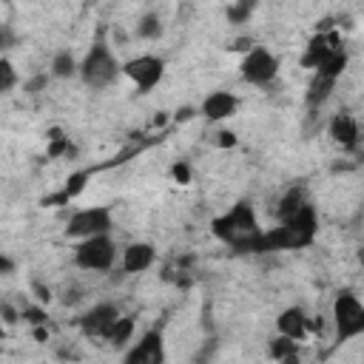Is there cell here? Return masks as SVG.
Here are the masks:
<instances>
[{
    "label": "cell",
    "instance_id": "1",
    "mask_svg": "<svg viewBox=\"0 0 364 364\" xmlns=\"http://www.w3.org/2000/svg\"><path fill=\"white\" fill-rule=\"evenodd\" d=\"M210 230L219 242L230 245L233 250H242V253H250V247L256 245V239L262 236V228H259V219H256V210L250 202H236L228 213L216 216L210 222Z\"/></svg>",
    "mask_w": 364,
    "mask_h": 364
},
{
    "label": "cell",
    "instance_id": "2",
    "mask_svg": "<svg viewBox=\"0 0 364 364\" xmlns=\"http://www.w3.org/2000/svg\"><path fill=\"white\" fill-rule=\"evenodd\" d=\"M122 74V63L117 60V54L108 48V43L102 40V31L97 34V40L91 43L88 54L80 63V77L88 88H108L111 82H117V77Z\"/></svg>",
    "mask_w": 364,
    "mask_h": 364
},
{
    "label": "cell",
    "instance_id": "3",
    "mask_svg": "<svg viewBox=\"0 0 364 364\" xmlns=\"http://www.w3.org/2000/svg\"><path fill=\"white\" fill-rule=\"evenodd\" d=\"M333 330L336 341L344 344L364 333V304L353 290H338L333 299Z\"/></svg>",
    "mask_w": 364,
    "mask_h": 364
},
{
    "label": "cell",
    "instance_id": "4",
    "mask_svg": "<svg viewBox=\"0 0 364 364\" xmlns=\"http://www.w3.org/2000/svg\"><path fill=\"white\" fill-rule=\"evenodd\" d=\"M114 262H117V245H114L111 233L82 239V242H77V247H74V264L82 267V270L105 273V270L114 267Z\"/></svg>",
    "mask_w": 364,
    "mask_h": 364
},
{
    "label": "cell",
    "instance_id": "5",
    "mask_svg": "<svg viewBox=\"0 0 364 364\" xmlns=\"http://www.w3.org/2000/svg\"><path fill=\"white\" fill-rule=\"evenodd\" d=\"M111 228H114L111 210H108L105 205H94V208L77 210V213L68 219L65 236L82 242V239H91V236H105V233H111Z\"/></svg>",
    "mask_w": 364,
    "mask_h": 364
},
{
    "label": "cell",
    "instance_id": "6",
    "mask_svg": "<svg viewBox=\"0 0 364 364\" xmlns=\"http://www.w3.org/2000/svg\"><path fill=\"white\" fill-rule=\"evenodd\" d=\"M239 74H242V80L250 82V85H267V82H273L276 74H279V60H276L267 48L253 46L250 51H245V57H242V63H239Z\"/></svg>",
    "mask_w": 364,
    "mask_h": 364
},
{
    "label": "cell",
    "instance_id": "7",
    "mask_svg": "<svg viewBox=\"0 0 364 364\" xmlns=\"http://www.w3.org/2000/svg\"><path fill=\"white\" fill-rule=\"evenodd\" d=\"M122 74L139 88V94H148L159 85V80L165 74V63L154 54H139V57L122 63Z\"/></svg>",
    "mask_w": 364,
    "mask_h": 364
},
{
    "label": "cell",
    "instance_id": "8",
    "mask_svg": "<svg viewBox=\"0 0 364 364\" xmlns=\"http://www.w3.org/2000/svg\"><path fill=\"white\" fill-rule=\"evenodd\" d=\"M117 321H119L117 304L102 301V304H94L91 310H85V313L80 316V330H82L85 336H91V338H108Z\"/></svg>",
    "mask_w": 364,
    "mask_h": 364
},
{
    "label": "cell",
    "instance_id": "9",
    "mask_svg": "<svg viewBox=\"0 0 364 364\" xmlns=\"http://www.w3.org/2000/svg\"><path fill=\"white\" fill-rule=\"evenodd\" d=\"M122 364H165V338L162 330H148L125 353Z\"/></svg>",
    "mask_w": 364,
    "mask_h": 364
},
{
    "label": "cell",
    "instance_id": "10",
    "mask_svg": "<svg viewBox=\"0 0 364 364\" xmlns=\"http://www.w3.org/2000/svg\"><path fill=\"white\" fill-rule=\"evenodd\" d=\"M154 259H156V250L151 242H131L122 250V270L125 273H142L154 264Z\"/></svg>",
    "mask_w": 364,
    "mask_h": 364
},
{
    "label": "cell",
    "instance_id": "11",
    "mask_svg": "<svg viewBox=\"0 0 364 364\" xmlns=\"http://www.w3.org/2000/svg\"><path fill=\"white\" fill-rule=\"evenodd\" d=\"M236 105H239V100H236L230 91H213V94L205 97V102H202V114H205V119L219 122V119L233 117V114H236Z\"/></svg>",
    "mask_w": 364,
    "mask_h": 364
},
{
    "label": "cell",
    "instance_id": "12",
    "mask_svg": "<svg viewBox=\"0 0 364 364\" xmlns=\"http://www.w3.org/2000/svg\"><path fill=\"white\" fill-rule=\"evenodd\" d=\"M276 327H279V336H287L293 341H301L307 333H310V318L304 316L301 307H287L282 310V316L276 318Z\"/></svg>",
    "mask_w": 364,
    "mask_h": 364
},
{
    "label": "cell",
    "instance_id": "13",
    "mask_svg": "<svg viewBox=\"0 0 364 364\" xmlns=\"http://www.w3.org/2000/svg\"><path fill=\"white\" fill-rule=\"evenodd\" d=\"M330 139L341 148V151H353L358 145V125L350 114H336L330 119Z\"/></svg>",
    "mask_w": 364,
    "mask_h": 364
},
{
    "label": "cell",
    "instance_id": "14",
    "mask_svg": "<svg viewBox=\"0 0 364 364\" xmlns=\"http://www.w3.org/2000/svg\"><path fill=\"white\" fill-rule=\"evenodd\" d=\"M341 46H338V40L333 37V34H324V31H318L313 40H310V46H307V54H304V65H310V68H318L333 51H338Z\"/></svg>",
    "mask_w": 364,
    "mask_h": 364
},
{
    "label": "cell",
    "instance_id": "15",
    "mask_svg": "<svg viewBox=\"0 0 364 364\" xmlns=\"http://www.w3.org/2000/svg\"><path fill=\"white\" fill-rule=\"evenodd\" d=\"M333 88H336V80H333V77H327V74H321V71H313V77H310V82H307V94H304L307 105H310V108H321V105L327 102V97L333 94Z\"/></svg>",
    "mask_w": 364,
    "mask_h": 364
},
{
    "label": "cell",
    "instance_id": "16",
    "mask_svg": "<svg viewBox=\"0 0 364 364\" xmlns=\"http://www.w3.org/2000/svg\"><path fill=\"white\" fill-rule=\"evenodd\" d=\"M270 355L279 364H299V341H293L287 336H276L270 341Z\"/></svg>",
    "mask_w": 364,
    "mask_h": 364
},
{
    "label": "cell",
    "instance_id": "17",
    "mask_svg": "<svg viewBox=\"0 0 364 364\" xmlns=\"http://www.w3.org/2000/svg\"><path fill=\"white\" fill-rule=\"evenodd\" d=\"M307 205V199H304V191L301 188H290L282 199H279V205H276V216H279V222H284V219H290L296 210H301Z\"/></svg>",
    "mask_w": 364,
    "mask_h": 364
},
{
    "label": "cell",
    "instance_id": "18",
    "mask_svg": "<svg viewBox=\"0 0 364 364\" xmlns=\"http://www.w3.org/2000/svg\"><path fill=\"white\" fill-rule=\"evenodd\" d=\"M131 336H134V316H119V321L114 324V330H111V336L105 341L111 347H125L131 341Z\"/></svg>",
    "mask_w": 364,
    "mask_h": 364
},
{
    "label": "cell",
    "instance_id": "19",
    "mask_svg": "<svg viewBox=\"0 0 364 364\" xmlns=\"http://www.w3.org/2000/svg\"><path fill=\"white\" fill-rule=\"evenodd\" d=\"M77 71H80V65H77L71 51H57L54 54V60H51V74L54 77H74Z\"/></svg>",
    "mask_w": 364,
    "mask_h": 364
},
{
    "label": "cell",
    "instance_id": "20",
    "mask_svg": "<svg viewBox=\"0 0 364 364\" xmlns=\"http://www.w3.org/2000/svg\"><path fill=\"white\" fill-rule=\"evenodd\" d=\"M159 31H162V23H159L156 14H145L142 23L136 26V34L139 37H159Z\"/></svg>",
    "mask_w": 364,
    "mask_h": 364
},
{
    "label": "cell",
    "instance_id": "21",
    "mask_svg": "<svg viewBox=\"0 0 364 364\" xmlns=\"http://www.w3.org/2000/svg\"><path fill=\"white\" fill-rule=\"evenodd\" d=\"M14 82H17V74H14V65L9 63V60H0V91H11L14 88Z\"/></svg>",
    "mask_w": 364,
    "mask_h": 364
},
{
    "label": "cell",
    "instance_id": "22",
    "mask_svg": "<svg viewBox=\"0 0 364 364\" xmlns=\"http://www.w3.org/2000/svg\"><path fill=\"white\" fill-rule=\"evenodd\" d=\"M85 179H88V173H85V171H82V173H74V176L68 179V185L63 188L60 199H65V196H74V193H80V191H82V185H85Z\"/></svg>",
    "mask_w": 364,
    "mask_h": 364
},
{
    "label": "cell",
    "instance_id": "23",
    "mask_svg": "<svg viewBox=\"0 0 364 364\" xmlns=\"http://www.w3.org/2000/svg\"><path fill=\"white\" fill-rule=\"evenodd\" d=\"M250 11H253V6H250V3H242V6H233V9L228 11V14H230V17L236 20V23H242V20H245V17L250 14Z\"/></svg>",
    "mask_w": 364,
    "mask_h": 364
},
{
    "label": "cell",
    "instance_id": "24",
    "mask_svg": "<svg viewBox=\"0 0 364 364\" xmlns=\"http://www.w3.org/2000/svg\"><path fill=\"white\" fill-rule=\"evenodd\" d=\"M173 176H176V182H188V179H191L188 165H173Z\"/></svg>",
    "mask_w": 364,
    "mask_h": 364
},
{
    "label": "cell",
    "instance_id": "25",
    "mask_svg": "<svg viewBox=\"0 0 364 364\" xmlns=\"http://www.w3.org/2000/svg\"><path fill=\"white\" fill-rule=\"evenodd\" d=\"M0 270H3L6 276L14 270V264H11V259H9V256H0Z\"/></svg>",
    "mask_w": 364,
    "mask_h": 364
},
{
    "label": "cell",
    "instance_id": "26",
    "mask_svg": "<svg viewBox=\"0 0 364 364\" xmlns=\"http://www.w3.org/2000/svg\"><path fill=\"white\" fill-rule=\"evenodd\" d=\"M219 136H222V139H219V142H222V145H233V142H236V139H233V134H230V131H222V134H219Z\"/></svg>",
    "mask_w": 364,
    "mask_h": 364
}]
</instances>
